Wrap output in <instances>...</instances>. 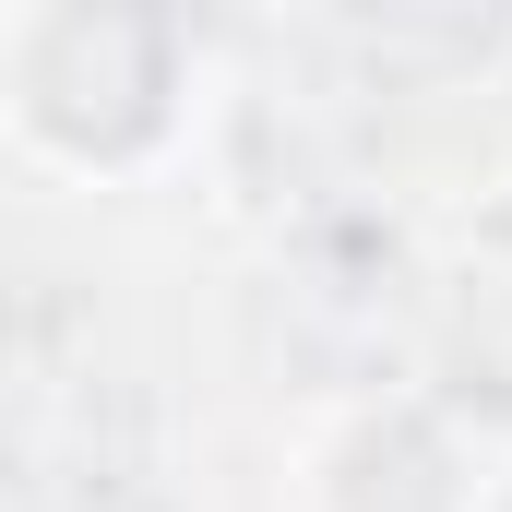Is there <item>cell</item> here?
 <instances>
[{
	"label": "cell",
	"mask_w": 512,
	"mask_h": 512,
	"mask_svg": "<svg viewBox=\"0 0 512 512\" xmlns=\"http://www.w3.org/2000/svg\"><path fill=\"white\" fill-rule=\"evenodd\" d=\"M191 36L155 12H96V0H36L0 24V108L36 167L72 179H143L191 131Z\"/></svg>",
	"instance_id": "1"
}]
</instances>
